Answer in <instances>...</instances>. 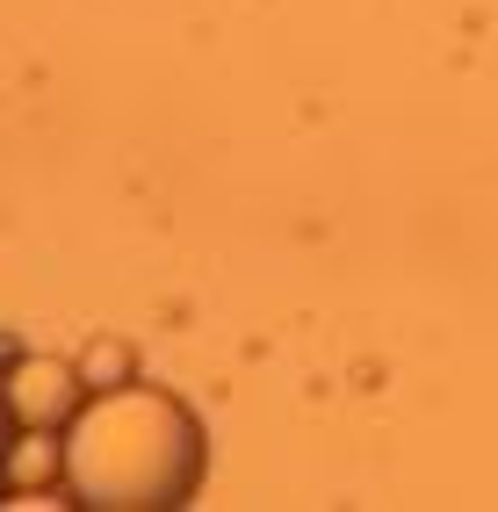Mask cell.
I'll return each mask as SVG.
<instances>
[{
	"instance_id": "3",
	"label": "cell",
	"mask_w": 498,
	"mask_h": 512,
	"mask_svg": "<svg viewBox=\"0 0 498 512\" xmlns=\"http://www.w3.org/2000/svg\"><path fill=\"white\" fill-rule=\"evenodd\" d=\"M80 383H87V390H116V383H130V347H109V339H94L87 361H80Z\"/></svg>"
},
{
	"instance_id": "4",
	"label": "cell",
	"mask_w": 498,
	"mask_h": 512,
	"mask_svg": "<svg viewBox=\"0 0 498 512\" xmlns=\"http://www.w3.org/2000/svg\"><path fill=\"white\" fill-rule=\"evenodd\" d=\"M15 455H22V419L8 404V361H0V498L15 491Z\"/></svg>"
},
{
	"instance_id": "2",
	"label": "cell",
	"mask_w": 498,
	"mask_h": 512,
	"mask_svg": "<svg viewBox=\"0 0 498 512\" xmlns=\"http://www.w3.org/2000/svg\"><path fill=\"white\" fill-rule=\"evenodd\" d=\"M8 404L22 433H51L65 426L87 404V383H80V361H51V354H22L8 361Z\"/></svg>"
},
{
	"instance_id": "1",
	"label": "cell",
	"mask_w": 498,
	"mask_h": 512,
	"mask_svg": "<svg viewBox=\"0 0 498 512\" xmlns=\"http://www.w3.org/2000/svg\"><path fill=\"white\" fill-rule=\"evenodd\" d=\"M203 469V419L138 375L87 390V404L58 426V484L80 512H181L203 491Z\"/></svg>"
}]
</instances>
